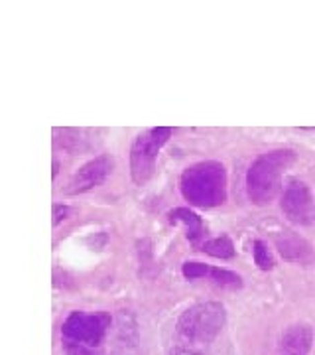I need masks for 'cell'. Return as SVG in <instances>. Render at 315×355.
<instances>
[{"mask_svg":"<svg viewBox=\"0 0 315 355\" xmlns=\"http://www.w3.org/2000/svg\"><path fill=\"white\" fill-rule=\"evenodd\" d=\"M179 191L195 207H219L227 200V170L221 162L189 166L179 178Z\"/></svg>","mask_w":315,"mask_h":355,"instance_id":"obj_1","label":"cell"},{"mask_svg":"<svg viewBox=\"0 0 315 355\" xmlns=\"http://www.w3.org/2000/svg\"><path fill=\"white\" fill-rule=\"evenodd\" d=\"M296 162V153L290 148H278L256 158L246 172V191L252 203L268 205L282 188V176Z\"/></svg>","mask_w":315,"mask_h":355,"instance_id":"obj_2","label":"cell"},{"mask_svg":"<svg viewBox=\"0 0 315 355\" xmlns=\"http://www.w3.org/2000/svg\"><path fill=\"white\" fill-rule=\"evenodd\" d=\"M227 310L221 302L189 306L177 320V334L188 343H211L225 328Z\"/></svg>","mask_w":315,"mask_h":355,"instance_id":"obj_3","label":"cell"},{"mask_svg":"<svg viewBox=\"0 0 315 355\" xmlns=\"http://www.w3.org/2000/svg\"><path fill=\"white\" fill-rule=\"evenodd\" d=\"M172 137V128L156 127L150 130H144L134 140L132 150H130V176L136 186H144L150 182L156 170L158 153L162 150L165 142Z\"/></svg>","mask_w":315,"mask_h":355,"instance_id":"obj_4","label":"cell"},{"mask_svg":"<svg viewBox=\"0 0 315 355\" xmlns=\"http://www.w3.org/2000/svg\"><path fill=\"white\" fill-rule=\"evenodd\" d=\"M111 324L109 314H85L73 312L63 324V338L65 343H77L85 347H97L105 338V331Z\"/></svg>","mask_w":315,"mask_h":355,"instance_id":"obj_5","label":"cell"},{"mask_svg":"<svg viewBox=\"0 0 315 355\" xmlns=\"http://www.w3.org/2000/svg\"><path fill=\"white\" fill-rule=\"evenodd\" d=\"M282 211L296 225H312L315 219L314 196L300 180H291L282 196Z\"/></svg>","mask_w":315,"mask_h":355,"instance_id":"obj_6","label":"cell"},{"mask_svg":"<svg viewBox=\"0 0 315 355\" xmlns=\"http://www.w3.org/2000/svg\"><path fill=\"white\" fill-rule=\"evenodd\" d=\"M111 172H113V160L109 156H99V158H95V160H91V162L79 168V172L71 178L69 186L65 188V193L75 196V193L93 190L99 184H102Z\"/></svg>","mask_w":315,"mask_h":355,"instance_id":"obj_7","label":"cell"},{"mask_svg":"<svg viewBox=\"0 0 315 355\" xmlns=\"http://www.w3.org/2000/svg\"><path fill=\"white\" fill-rule=\"evenodd\" d=\"M183 277L188 280H199V279H209L215 284L223 286V288H240L242 286V279L240 275L227 270V268H221V266H211L205 265V263H195V261H189L183 265Z\"/></svg>","mask_w":315,"mask_h":355,"instance_id":"obj_8","label":"cell"},{"mask_svg":"<svg viewBox=\"0 0 315 355\" xmlns=\"http://www.w3.org/2000/svg\"><path fill=\"white\" fill-rule=\"evenodd\" d=\"M278 253L282 254L284 261L288 263H298V265H312L315 261L314 247L305 241L303 237L291 233V231H284L276 241Z\"/></svg>","mask_w":315,"mask_h":355,"instance_id":"obj_9","label":"cell"},{"mask_svg":"<svg viewBox=\"0 0 315 355\" xmlns=\"http://www.w3.org/2000/svg\"><path fill=\"white\" fill-rule=\"evenodd\" d=\"M314 343V330L309 324H294L284 331L278 355H309Z\"/></svg>","mask_w":315,"mask_h":355,"instance_id":"obj_10","label":"cell"},{"mask_svg":"<svg viewBox=\"0 0 315 355\" xmlns=\"http://www.w3.org/2000/svg\"><path fill=\"white\" fill-rule=\"evenodd\" d=\"M170 221L172 223H181L186 227V235H188L189 241L201 247V239L205 235V223L201 221V217H197L186 207H177L170 214Z\"/></svg>","mask_w":315,"mask_h":355,"instance_id":"obj_11","label":"cell"},{"mask_svg":"<svg viewBox=\"0 0 315 355\" xmlns=\"http://www.w3.org/2000/svg\"><path fill=\"white\" fill-rule=\"evenodd\" d=\"M203 253L217 257V259H233L235 257V243L228 239L227 235H221L217 239L201 243Z\"/></svg>","mask_w":315,"mask_h":355,"instance_id":"obj_12","label":"cell"},{"mask_svg":"<svg viewBox=\"0 0 315 355\" xmlns=\"http://www.w3.org/2000/svg\"><path fill=\"white\" fill-rule=\"evenodd\" d=\"M252 257H254V265L258 266L260 270H272L274 268V254L272 249L268 247L266 241H254L252 245Z\"/></svg>","mask_w":315,"mask_h":355,"instance_id":"obj_13","label":"cell"},{"mask_svg":"<svg viewBox=\"0 0 315 355\" xmlns=\"http://www.w3.org/2000/svg\"><path fill=\"white\" fill-rule=\"evenodd\" d=\"M65 349L69 355H97L93 352V347H85V345H77V343H65Z\"/></svg>","mask_w":315,"mask_h":355,"instance_id":"obj_14","label":"cell"},{"mask_svg":"<svg viewBox=\"0 0 315 355\" xmlns=\"http://www.w3.org/2000/svg\"><path fill=\"white\" fill-rule=\"evenodd\" d=\"M67 214H69V209H67V207H63V205H55V207H53V225H57L62 219H65Z\"/></svg>","mask_w":315,"mask_h":355,"instance_id":"obj_15","label":"cell"},{"mask_svg":"<svg viewBox=\"0 0 315 355\" xmlns=\"http://www.w3.org/2000/svg\"><path fill=\"white\" fill-rule=\"evenodd\" d=\"M172 355H203L201 352H197V349H191V347H176Z\"/></svg>","mask_w":315,"mask_h":355,"instance_id":"obj_16","label":"cell"}]
</instances>
